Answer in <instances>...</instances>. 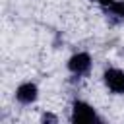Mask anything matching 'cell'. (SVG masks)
Here are the masks:
<instances>
[{
    "label": "cell",
    "instance_id": "obj_4",
    "mask_svg": "<svg viewBox=\"0 0 124 124\" xmlns=\"http://www.w3.org/2000/svg\"><path fill=\"white\" fill-rule=\"evenodd\" d=\"M37 85L35 83H31V81H25V83H21L17 89H16V99L21 103V105H29V103H33L35 99H37Z\"/></svg>",
    "mask_w": 124,
    "mask_h": 124
},
{
    "label": "cell",
    "instance_id": "obj_5",
    "mask_svg": "<svg viewBox=\"0 0 124 124\" xmlns=\"http://www.w3.org/2000/svg\"><path fill=\"white\" fill-rule=\"evenodd\" d=\"M108 12L116 17H122L124 19V0H116V2H110L108 4Z\"/></svg>",
    "mask_w": 124,
    "mask_h": 124
},
{
    "label": "cell",
    "instance_id": "obj_2",
    "mask_svg": "<svg viewBox=\"0 0 124 124\" xmlns=\"http://www.w3.org/2000/svg\"><path fill=\"white\" fill-rule=\"evenodd\" d=\"M103 79H105V85H107L112 93H116V95H122V93H124V72H122V70H118V68H108V70L105 72Z\"/></svg>",
    "mask_w": 124,
    "mask_h": 124
},
{
    "label": "cell",
    "instance_id": "obj_6",
    "mask_svg": "<svg viewBox=\"0 0 124 124\" xmlns=\"http://www.w3.org/2000/svg\"><path fill=\"white\" fill-rule=\"evenodd\" d=\"M43 120H45V122H46V120H52V122H54L56 118H54V116H50V114H45V116H43Z\"/></svg>",
    "mask_w": 124,
    "mask_h": 124
},
{
    "label": "cell",
    "instance_id": "obj_1",
    "mask_svg": "<svg viewBox=\"0 0 124 124\" xmlns=\"http://www.w3.org/2000/svg\"><path fill=\"white\" fill-rule=\"evenodd\" d=\"M99 116L95 112V108L83 101H76L72 105V122L76 124H89V122H97Z\"/></svg>",
    "mask_w": 124,
    "mask_h": 124
},
{
    "label": "cell",
    "instance_id": "obj_3",
    "mask_svg": "<svg viewBox=\"0 0 124 124\" xmlns=\"http://www.w3.org/2000/svg\"><path fill=\"white\" fill-rule=\"evenodd\" d=\"M89 68H91V56H89L87 52H78V54H74V56L68 60V70H70L72 74H76V76L87 74Z\"/></svg>",
    "mask_w": 124,
    "mask_h": 124
},
{
    "label": "cell",
    "instance_id": "obj_7",
    "mask_svg": "<svg viewBox=\"0 0 124 124\" xmlns=\"http://www.w3.org/2000/svg\"><path fill=\"white\" fill-rule=\"evenodd\" d=\"M99 2H101V4H105V6H108V4L112 2V0H99Z\"/></svg>",
    "mask_w": 124,
    "mask_h": 124
}]
</instances>
